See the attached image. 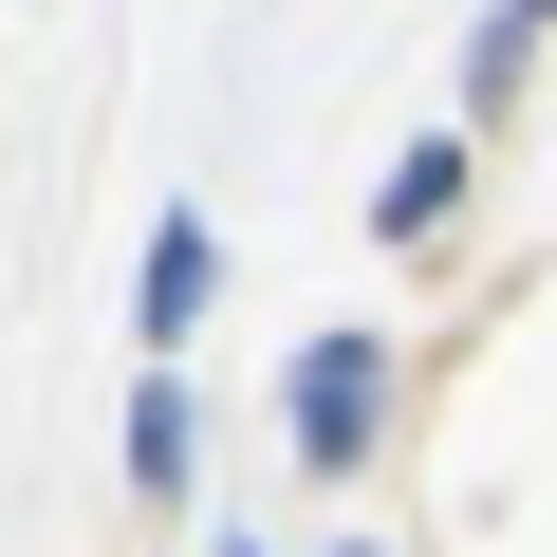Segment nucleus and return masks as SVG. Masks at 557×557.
<instances>
[{
	"label": "nucleus",
	"mask_w": 557,
	"mask_h": 557,
	"mask_svg": "<svg viewBox=\"0 0 557 557\" xmlns=\"http://www.w3.org/2000/svg\"><path fill=\"white\" fill-rule=\"evenodd\" d=\"M298 428H317V465H354V428H372V354H317V372H298Z\"/></svg>",
	"instance_id": "obj_1"
}]
</instances>
